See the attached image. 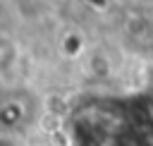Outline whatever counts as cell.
Instances as JSON below:
<instances>
[{
    "label": "cell",
    "mask_w": 153,
    "mask_h": 146,
    "mask_svg": "<svg viewBox=\"0 0 153 146\" xmlns=\"http://www.w3.org/2000/svg\"><path fill=\"white\" fill-rule=\"evenodd\" d=\"M0 146H24V141H19L12 132H0Z\"/></svg>",
    "instance_id": "cell-2"
},
{
    "label": "cell",
    "mask_w": 153,
    "mask_h": 146,
    "mask_svg": "<svg viewBox=\"0 0 153 146\" xmlns=\"http://www.w3.org/2000/svg\"><path fill=\"white\" fill-rule=\"evenodd\" d=\"M19 60V45L12 36L0 34V74L10 72Z\"/></svg>",
    "instance_id": "cell-1"
}]
</instances>
